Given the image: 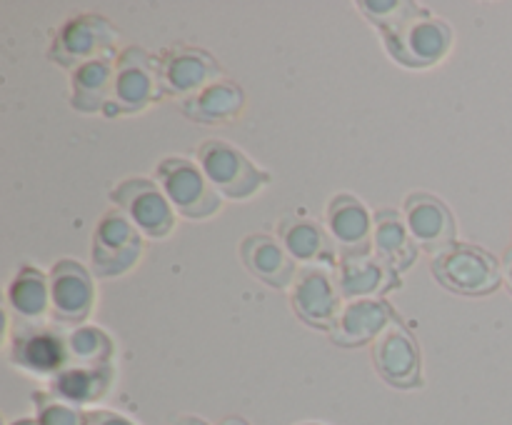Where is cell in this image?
<instances>
[{"mask_svg":"<svg viewBox=\"0 0 512 425\" xmlns=\"http://www.w3.org/2000/svg\"><path fill=\"white\" fill-rule=\"evenodd\" d=\"M430 268L443 288L460 295H488L503 280L498 260L478 245H450L435 255Z\"/></svg>","mask_w":512,"mask_h":425,"instance_id":"cell-1","label":"cell"},{"mask_svg":"<svg viewBox=\"0 0 512 425\" xmlns=\"http://www.w3.org/2000/svg\"><path fill=\"white\" fill-rule=\"evenodd\" d=\"M163 93L158 60L143 48H128L118 55V63H115L113 98L105 108V115L138 113Z\"/></svg>","mask_w":512,"mask_h":425,"instance_id":"cell-2","label":"cell"},{"mask_svg":"<svg viewBox=\"0 0 512 425\" xmlns=\"http://www.w3.org/2000/svg\"><path fill=\"white\" fill-rule=\"evenodd\" d=\"M198 158L210 185L228 198H250L268 183V173L255 168L248 155L225 140H205L198 148Z\"/></svg>","mask_w":512,"mask_h":425,"instance_id":"cell-3","label":"cell"},{"mask_svg":"<svg viewBox=\"0 0 512 425\" xmlns=\"http://www.w3.org/2000/svg\"><path fill=\"white\" fill-rule=\"evenodd\" d=\"M383 38L390 55L398 63L410 65V68H425V65L438 63L448 53L453 33H450L448 23L433 18L428 10H420L400 28L383 33Z\"/></svg>","mask_w":512,"mask_h":425,"instance_id":"cell-4","label":"cell"},{"mask_svg":"<svg viewBox=\"0 0 512 425\" xmlns=\"http://www.w3.org/2000/svg\"><path fill=\"white\" fill-rule=\"evenodd\" d=\"M160 188L175 210L185 218H208L220 208L218 190L203 170L185 158H168L158 165Z\"/></svg>","mask_w":512,"mask_h":425,"instance_id":"cell-5","label":"cell"},{"mask_svg":"<svg viewBox=\"0 0 512 425\" xmlns=\"http://www.w3.org/2000/svg\"><path fill=\"white\" fill-rule=\"evenodd\" d=\"M115 38H118V30L110 20L100 15H78V18H70L55 35L50 58L63 68H80L90 60H98L100 55L110 58Z\"/></svg>","mask_w":512,"mask_h":425,"instance_id":"cell-6","label":"cell"},{"mask_svg":"<svg viewBox=\"0 0 512 425\" xmlns=\"http://www.w3.org/2000/svg\"><path fill=\"white\" fill-rule=\"evenodd\" d=\"M340 285L325 265H308L293 280V308L300 320L320 330H333L340 318Z\"/></svg>","mask_w":512,"mask_h":425,"instance_id":"cell-7","label":"cell"},{"mask_svg":"<svg viewBox=\"0 0 512 425\" xmlns=\"http://www.w3.org/2000/svg\"><path fill=\"white\" fill-rule=\"evenodd\" d=\"M120 213L150 238H165L175 225V213L163 190L145 178H133L120 183L110 193Z\"/></svg>","mask_w":512,"mask_h":425,"instance_id":"cell-8","label":"cell"},{"mask_svg":"<svg viewBox=\"0 0 512 425\" xmlns=\"http://www.w3.org/2000/svg\"><path fill=\"white\" fill-rule=\"evenodd\" d=\"M143 253V238L138 228L123 213L103 215L93 238V270L100 278H113L135 265Z\"/></svg>","mask_w":512,"mask_h":425,"instance_id":"cell-9","label":"cell"},{"mask_svg":"<svg viewBox=\"0 0 512 425\" xmlns=\"http://www.w3.org/2000/svg\"><path fill=\"white\" fill-rule=\"evenodd\" d=\"M373 363L380 378L395 388H418L423 383V360L410 330L398 320L388 325L373 343Z\"/></svg>","mask_w":512,"mask_h":425,"instance_id":"cell-10","label":"cell"},{"mask_svg":"<svg viewBox=\"0 0 512 425\" xmlns=\"http://www.w3.org/2000/svg\"><path fill=\"white\" fill-rule=\"evenodd\" d=\"M10 360L28 373L53 375V378L70 365L63 335L50 328H35V325H20L15 330L13 343H10Z\"/></svg>","mask_w":512,"mask_h":425,"instance_id":"cell-11","label":"cell"},{"mask_svg":"<svg viewBox=\"0 0 512 425\" xmlns=\"http://www.w3.org/2000/svg\"><path fill=\"white\" fill-rule=\"evenodd\" d=\"M405 225L415 243L428 253H443L455 243V218L448 205L428 193H413L405 200Z\"/></svg>","mask_w":512,"mask_h":425,"instance_id":"cell-12","label":"cell"},{"mask_svg":"<svg viewBox=\"0 0 512 425\" xmlns=\"http://www.w3.org/2000/svg\"><path fill=\"white\" fill-rule=\"evenodd\" d=\"M160 80L168 95H190L205 90L220 75L218 63L200 48H173L158 60Z\"/></svg>","mask_w":512,"mask_h":425,"instance_id":"cell-13","label":"cell"},{"mask_svg":"<svg viewBox=\"0 0 512 425\" xmlns=\"http://www.w3.org/2000/svg\"><path fill=\"white\" fill-rule=\"evenodd\" d=\"M93 278L75 260H60L50 270V305L63 323H80L93 308Z\"/></svg>","mask_w":512,"mask_h":425,"instance_id":"cell-14","label":"cell"},{"mask_svg":"<svg viewBox=\"0 0 512 425\" xmlns=\"http://www.w3.org/2000/svg\"><path fill=\"white\" fill-rule=\"evenodd\" d=\"M393 320V308L383 303V300H350L340 310V318L335 328L330 330V338H333V343L343 345V348H358V345H365L378 338Z\"/></svg>","mask_w":512,"mask_h":425,"instance_id":"cell-15","label":"cell"},{"mask_svg":"<svg viewBox=\"0 0 512 425\" xmlns=\"http://www.w3.org/2000/svg\"><path fill=\"white\" fill-rule=\"evenodd\" d=\"M328 233L333 243L343 255H365L370 245V213L358 198L348 193H340L330 200L328 215Z\"/></svg>","mask_w":512,"mask_h":425,"instance_id":"cell-16","label":"cell"},{"mask_svg":"<svg viewBox=\"0 0 512 425\" xmlns=\"http://www.w3.org/2000/svg\"><path fill=\"white\" fill-rule=\"evenodd\" d=\"M240 258H243L245 268L255 275V278L265 280L273 288H285L295 280L298 270H295V260L290 258L283 243L263 233L248 235L240 245Z\"/></svg>","mask_w":512,"mask_h":425,"instance_id":"cell-17","label":"cell"},{"mask_svg":"<svg viewBox=\"0 0 512 425\" xmlns=\"http://www.w3.org/2000/svg\"><path fill=\"white\" fill-rule=\"evenodd\" d=\"M338 285L343 298H370V295L388 293L390 288L400 285L398 273L383 263L380 258L365 255H343L338 270Z\"/></svg>","mask_w":512,"mask_h":425,"instance_id":"cell-18","label":"cell"},{"mask_svg":"<svg viewBox=\"0 0 512 425\" xmlns=\"http://www.w3.org/2000/svg\"><path fill=\"white\" fill-rule=\"evenodd\" d=\"M110 380H113L110 365H95V368L68 365L50 380V393L80 408V405H90L103 398L110 388Z\"/></svg>","mask_w":512,"mask_h":425,"instance_id":"cell-19","label":"cell"},{"mask_svg":"<svg viewBox=\"0 0 512 425\" xmlns=\"http://www.w3.org/2000/svg\"><path fill=\"white\" fill-rule=\"evenodd\" d=\"M373 243L375 255L388 268H393L395 273L408 270L415 263V255H418V243H415L408 225L403 223V218L395 210H383V213L375 215Z\"/></svg>","mask_w":512,"mask_h":425,"instance_id":"cell-20","label":"cell"},{"mask_svg":"<svg viewBox=\"0 0 512 425\" xmlns=\"http://www.w3.org/2000/svg\"><path fill=\"white\" fill-rule=\"evenodd\" d=\"M243 105V90L228 80H215L213 85L195 93L193 98L183 100L185 115L200 120V123H228V120L238 118Z\"/></svg>","mask_w":512,"mask_h":425,"instance_id":"cell-21","label":"cell"},{"mask_svg":"<svg viewBox=\"0 0 512 425\" xmlns=\"http://www.w3.org/2000/svg\"><path fill=\"white\" fill-rule=\"evenodd\" d=\"M73 108L80 113H98L108 108L113 98L115 70L110 65V58L90 60L73 70Z\"/></svg>","mask_w":512,"mask_h":425,"instance_id":"cell-22","label":"cell"},{"mask_svg":"<svg viewBox=\"0 0 512 425\" xmlns=\"http://www.w3.org/2000/svg\"><path fill=\"white\" fill-rule=\"evenodd\" d=\"M8 300L20 318H43L50 305V280L40 270L23 268L10 285Z\"/></svg>","mask_w":512,"mask_h":425,"instance_id":"cell-23","label":"cell"},{"mask_svg":"<svg viewBox=\"0 0 512 425\" xmlns=\"http://www.w3.org/2000/svg\"><path fill=\"white\" fill-rule=\"evenodd\" d=\"M280 240H283V248L288 250L293 260H318L320 255L328 253V240L325 233L320 230V225H315L313 220L303 218H288L280 225Z\"/></svg>","mask_w":512,"mask_h":425,"instance_id":"cell-24","label":"cell"},{"mask_svg":"<svg viewBox=\"0 0 512 425\" xmlns=\"http://www.w3.org/2000/svg\"><path fill=\"white\" fill-rule=\"evenodd\" d=\"M65 345H68L70 365H110V355H113V340L108 333L100 328H75L65 335Z\"/></svg>","mask_w":512,"mask_h":425,"instance_id":"cell-25","label":"cell"},{"mask_svg":"<svg viewBox=\"0 0 512 425\" xmlns=\"http://www.w3.org/2000/svg\"><path fill=\"white\" fill-rule=\"evenodd\" d=\"M358 8L363 10V13L368 15V20H373L383 33L408 23L410 18H415V15L420 13L418 5L405 3V0H383V3H373V0H370V3H360Z\"/></svg>","mask_w":512,"mask_h":425,"instance_id":"cell-26","label":"cell"},{"mask_svg":"<svg viewBox=\"0 0 512 425\" xmlns=\"http://www.w3.org/2000/svg\"><path fill=\"white\" fill-rule=\"evenodd\" d=\"M35 408H38V418H35L38 425H88V413L55 398L53 393L35 395Z\"/></svg>","mask_w":512,"mask_h":425,"instance_id":"cell-27","label":"cell"},{"mask_svg":"<svg viewBox=\"0 0 512 425\" xmlns=\"http://www.w3.org/2000/svg\"><path fill=\"white\" fill-rule=\"evenodd\" d=\"M88 425H135L133 420L125 415L113 413V410H90Z\"/></svg>","mask_w":512,"mask_h":425,"instance_id":"cell-28","label":"cell"},{"mask_svg":"<svg viewBox=\"0 0 512 425\" xmlns=\"http://www.w3.org/2000/svg\"><path fill=\"white\" fill-rule=\"evenodd\" d=\"M173 425H210V423L203 418H195V415H183V418L175 420Z\"/></svg>","mask_w":512,"mask_h":425,"instance_id":"cell-29","label":"cell"},{"mask_svg":"<svg viewBox=\"0 0 512 425\" xmlns=\"http://www.w3.org/2000/svg\"><path fill=\"white\" fill-rule=\"evenodd\" d=\"M503 275H505V283H508V288H510V293H512V250H510L508 255H505Z\"/></svg>","mask_w":512,"mask_h":425,"instance_id":"cell-30","label":"cell"},{"mask_svg":"<svg viewBox=\"0 0 512 425\" xmlns=\"http://www.w3.org/2000/svg\"><path fill=\"white\" fill-rule=\"evenodd\" d=\"M218 425H250V423H248V420H243V418H235V415H233V418H225V420H220Z\"/></svg>","mask_w":512,"mask_h":425,"instance_id":"cell-31","label":"cell"},{"mask_svg":"<svg viewBox=\"0 0 512 425\" xmlns=\"http://www.w3.org/2000/svg\"><path fill=\"white\" fill-rule=\"evenodd\" d=\"M10 425H38V423H35V420L23 418V420H15V423H10Z\"/></svg>","mask_w":512,"mask_h":425,"instance_id":"cell-32","label":"cell"},{"mask_svg":"<svg viewBox=\"0 0 512 425\" xmlns=\"http://www.w3.org/2000/svg\"><path fill=\"white\" fill-rule=\"evenodd\" d=\"M305 425H318V423H305Z\"/></svg>","mask_w":512,"mask_h":425,"instance_id":"cell-33","label":"cell"}]
</instances>
